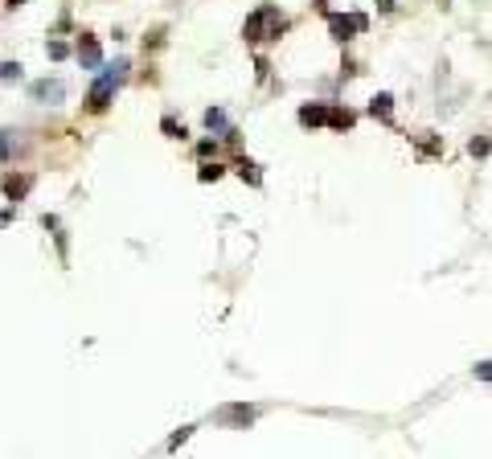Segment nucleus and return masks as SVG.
I'll return each mask as SVG.
<instances>
[{
    "label": "nucleus",
    "mask_w": 492,
    "mask_h": 459,
    "mask_svg": "<svg viewBox=\"0 0 492 459\" xmlns=\"http://www.w3.org/2000/svg\"><path fill=\"white\" fill-rule=\"evenodd\" d=\"M283 29H287L283 12H279L275 4H263V8H255V12L246 16V25H242V37H246V41H271V37H279Z\"/></svg>",
    "instance_id": "nucleus-1"
},
{
    "label": "nucleus",
    "mask_w": 492,
    "mask_h": 459,
    "mask_svg": "<svg viewBox=\"0 0 492 459\" xmlns=\"http://www.w3.org/2000/svg\"><path fill=\"white\" fill-rule=\"evenodd\" d=\"M370 25V16L365 12H353V16H341V12H328V33L337 37V41H349L353 33H361Z\"/></svg>",
    "instance_id": "nucleus-2"
},
{
    "label": "nucleus",
    "mask_w": 492,
    "mask_h": 459,
    "mask_svg": "<svg viewBox=\"0 0 492 459\" xmlns=\"http://www.w3.org/2000/svg\"><path fill=\"white\" fill-rule=\"evenodd\" d=\"M115 82H119V78L107 70V74H103V78L90 86V94H86V107H90V111H107V103H111V94H115Z\"/></svg>",
    "instance_id": "nucleus-3"
},
{
    "label": "nucleus",
    "mask_w": 492,
    "mask_h": 459,
    "mask_svg": "<svg viewBox=\"0 0 492 459\" xmlns=\"http://www.w3.org/2000/svg\"><path fill=\"white\" fill-rule=\"evenodd\" d=\"M255 415H259L255 406H222V410H218V419H222V423H230V427H250V423H255Z\"/></svg>",
    "instance_id": "nucleus-4"
},
{
    "label": "nucleus",
    "mask_w": 492,
    "mask_h": 459,
    "mask_svg": "<svg viewBox=\"0 0 492 459\" xmlns=\"http://www.w3.org/2000/svg\"><path fill=\"white\" fill-rule=\"evenodd\" d=\"M78 62H82V66H90V70H94V66H103V49H99V41H94V37H86V33H82V41H78Z\"/></svg>",
    "instance_id": "nucleus-5"
},
{
    "label": "nucleus",
    "mask_w": 492,
    "mask_h": 459,
    "mask_svg": "<svg viewBox=\"0 0 492 459\" xmlns=\"http://www.w3.org/2000/svg\"><path fill=\"white\" fill-rule=\"evenodd\" d=\"M300 123H308V127L328 123V107H324V103H308V107H300Z\"/></svg>",
    "instance_id": "nucleus-6"
},
{
    "label": "nucleus",
    "mask_w": 492,
    "mask_h": 459,
    "mask_svg": "<svg viewBox=\"0 0 492 459\" xmlns=\"http://www.w3.org/2000/svg\"><path fill=\"white\" fill-rule=\"evenodd\" d=\"M370 115H374V119H386V123H390V115H394V99H390V94H378V99L370 103Z\"/></svg>",
    "instance_id": "nucleus-7"
},
{
    "label": "nucleus",
    "mask_w": 492,
    "mask_h": 459,
    "mask_svg": "<svg viewBox=\"0 0 492 459\" xmlns=\"http://www.w3.org/2000/svg\"><path fill=\"white\" fill-rule=\"evenodd\" d=\"M62 94H66L62 82H37V86H33V99H53V103H57Z\"/></svg>",
    "instance_id": "nucleus-8"
},
{
    "label": "nucleus",
    "mask_w": 492,
    "mask_h": 459,
    "mask_svg": "<svg viewBox=\"0 0 492 459\" xmlns=\"http://www.w3.org/2000/svg\"><path fill=\"white\" fill-rule=\"evenodd\" d=\"M328 127H337V131H345V127H353V111H341V107H328Z\"/></svg>",
    "instance_id": "nucleus-9"
},
{
    "label": "nucleus",
    "mask_w": 492,
    "mask_h": 459,
    "mask_svg": "<svg viewBox=\"0 0 492 459\" xmlns=\"http://www.w3.org/2000/svg\"><path fill=\"white\" fill-rule=\"evenodd\" d=\"M25 189H29V176H8V181H4V193H8V201L25 197Z\"/></svg>",
    "instance_id": "nucleus-10"
},
{
    "label": "nucleus",
    "mask_w": 492,
    "mask_h": 459,
    "mask_svg": "<svg viewBox=\"0 0 492 459\" xmlns=\"http://www.w3.org/2000/svg\"><path fill=\"white\" fill-rule=\"evenodd\" d=\"M45 53H49V57H66V53H70V45H66V41H49V45H45Z\"/></svg>",
    "instance_id": "nucleus-11"
},
{
    "label": "nucleus",
    "mask_w": 492,
    "mask_h": 459,
    "mask_svg": "<svg viewBox=\"0 0 492 459\" xmlns=\"http://www.w3.org/2000/svg\"><path fill=\"white\" fill-rule=\"evenodd\" d=\"M205 123H209V127H218V131H222V127H226V115H222V111H218V107H213V111H205Z\"/></svg>",
    "instance_id": "nucleus-12"
},
{
    "label": "nucleus",
    "mask_w": 492,
    "mask_h": 459,
    "mask_svg": "<svg viewBox=\"0 0 492 459\" xmlns=\"http://www.w3.org/2000/svg\"><path fill=\"white\" fill-rule=\"evenodd\" d=\"M197 176H201V181H218V176H222V164H205Z\"/></svg>",
    "instance_id": "nucleus-13"
},
{
    "label": "nucleus",
    "mask_w": 492,
    "mask_h": 459,
    "mask_svg": "<svg viewBox=\"0 0 492 459\" xmlns=\"http://www.w3.org/2000/svg\"><path fill=\"white\" fill-rule=\"evenodd\" d=\"M160 127H164V131H168V135H172V140H181V135H185V127H177V119H164V123H160Z\"/></svg>",
    "instance_id": "nucleus-14"
},
{
    "label": "nucleus",
    "mask_w": 492,
    "mask_h": 459,
    "mask_svg": "<svg viewBox=\"0 0 492 459\" xmlns=\"http://www.w3.org/2000/svg\"><path fill=\"white\" fill-rule=\"evenodd\" d=\"M189 435H193V427H181V431H177V435H172V439H168V447H181V443H185V439H189Z\"/></svg>",
    "instance_id": "nucleus-15"
},
{
    "label": "nucleus",
    "mask_w": 492,
    "mask_h": 459,
    "mask_svg": "<svg viewBox=\"0 0 492 459\" xmlns=\"http://www.w3.org/2000/svg\"><path fill=\"white\" fill-rule=\"evenodd\" d=\"M476 378H480V382H492V361H480V365H476Z\"/></svg>",
    "instance_id": "nucleus-16"
},
{
    "label": "nucleus",
    "mask_w": 492,
    "mask_h": 459,
    "mask_svg": "<svg viewBox=\"0 0 492 459\" xmlns=\"http://www.w3.org/2000/svg\"><path fill=\"white\" fill-rule=\"evenodd\" d=\"M468 152H472V156H489V140H472Z\"/></svg>",
    "instance_id": "nucleus-17"
},
{
    "label": "nucleus",
    "mask_w": 492,
    "mask_h": 459,
    "mask_svg": "<svg viewBox=\"0 0 492 459\" xmlns=\"http://www.w3.org/2000/svg\"><path fill=\"white\" fill-rule=\"evenodd\" d=\"M0 74H4V78H16V74H21V66H16V62H4V66H0Z\"/></svg>",
    "instance_id": "nucleus-18"
},
{
    "label": "nucleus",
    "mask_w": 492,
    "mask_h": 459,
    "mask_svg": "<svg viewBox=\"0 0 492 459\" xmlns=\"http://www.w3.org/2000/svg\"><path fill=\"white\" fill-rule=\"evenodd\" d=\"M378 8H382V12H390V8H394V0H378Z\"/></svg>",
    "instance_id": "nucleus-19"
},
{
    "label": "nucleus",
    "mask_w": 492,
    "mask_h": 459,
    "mask_svg": "<svg viewBox=\"0 0 492 459\" xmlns=\"http://www.w3.org/2000/svg\"><path fill=\"white\" fill-rule=\"evenodd\" d=\"M21 4H25V0H8V8H21Z\"/></svg>",
    "instance_id": "nucleus-20"
}]
</instances>
